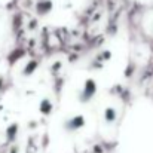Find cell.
<instances>
[{
    "mask_svg": "<svg viewBox=\"0 0 153 153\" xmlns=\"http://www.w3.org/2000/svg\"><path fill=\"white\" fill-rule=\"evenodd\" d=\"M105 122L108 123V125H111V123H114V120H116V117H117V114H116V110L113 108V107H107L105 108Z\"/></svg>",
    "mask_w": 153,
    "mask_h": 153,
    "instance_id": "cell-3",
    "label": "cell"
},
{
    "mask_svg": "<svg viewBox=\"0 0 153 153\" xmlns=\"http://www.w3.org/2000/svg\"><path fill=\"white\" fill-rule=\"evenodd\" d=\"M83 125H85L83 116H74V117H70V119L65 122V126H67V129H70V131H76V129L82 128Z\"/></svg>",
    "mask_w": 153,
    "mask_h": 153,
    "instance_id": "cell-2",
    "label": "cell"
},
{
    "mask_svg": "<svg viewBox=\"0 0 153 153\" xmlns=\"http://www.w3.org/2000/svg\"><path fill=\"white\" fill-rule=\"evenodd\" d=\"M95 92H97V85L92 79H89V80H86V83H85V86L80 92V100L82 101H89L95 95Z\"/></svg>",
    "mask_w": 153,
    "mask_h": 153,
    "instance_id": "cell-1",
    "label": "cell"
},
{
    "mask_svg": "<svg viewBox=\"0 0 153 153\" xmlns=\"http://www.w3.org/2000/svg\"><path fill=\"white\" fill-rule=\"evenodd\" d=\"M51 110H52V104H51V101H49V100H45V101L40 104V111H42V113L48 114Z\"/></svg>",
    "mask_w": 153,
    "mask_h": 153,
    "instance_id": "cell-4",
    "label": "cell"
}]
</instances>
